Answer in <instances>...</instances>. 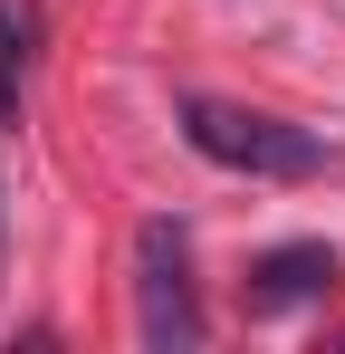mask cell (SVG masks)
Segmentation results:
<instances>
[{
    "instance_id": "2",
    "label": "cell",
    "mask_w": 345,
    "mask_h": 354,
    "mask_svg": "<svg viewBox=\"0 0 345 354\" xmlns=\"http://www.w3.org/2000/svg\"><path fill=\"white\" fill-rule=\"evenodd\" d=\"M134 335L154 354L202 345V288H192V230L182 221H144L134 230Z\"/></svg>"
},
{
    "instance_id": "6",
    "label": "cell",
    "mask_w": 345,
    "mask_h": 354,
    "mask_svg": "<svg viewBox=\"0 0 345 354\" xmlns=\"http://www.w3.org/2000/svg\"><path fill=\"white\" fill-rule=\"evenodd\" d=\"M336 345H345V335H336Z\"/></svg>"
},
{
    "instance_id": "1",
    "label": "cell",
    "mask_w": 345,
    "mask_h": 354,
    "mask_svg": "<svg viewBox=\"0 0 345 354\" xmlns=\"http://www.w3.org/2000/svg\"><path fill=\"white\" fill-rule=\"evenodd\" d=\"M172 115H182V144H192L202 163H221V173H249V182L326 173V134H307V124H288V115L230 106V96H182Z\"/></svg>"
},
{
    "instance_id": "5",
    "label": "cell",
    "mask_w": 345,
    "mask_h": 354,
    "mask_svg": "<svg viewBox=\"0 0 345 354\" xmlns=\"http://www.w3.org/2000/svg\"><path fill=\"white\" fill-rule=\"evenodd\" d=\"M0 268H10V192H0Z\"/></svg>"
},
{
    "instance_id": "4",
    "label": "cell",
    "mask_w": 345,
    "mask_h": 354,
    "mask_svg": "<svg viewBox=\"0 0 345 354\" xmlns=\"http://www.w3.org/2000/svg\"><path fill=\"white\" fill-rule=\"evenodd\" d=\"M39 39H48L39 0H0V115L19 106V86H29V67H39Z\"/></svg>"
},
{
    "instance_id": "3",
    "label": "cell",
    "mask_w": 345,
    "mask_h": 354,
    "mask_svg": "<svg viewBox=\"0 0 345 354\" xmlns=\"http://www.w3.org/2000/svg\"><path fill=\"white\" fill-rule=\"evenodd\" d=\"M336 278H345V259L326 249V239H278V249L249 259L240 297H249V316H288V306H317Z\"/></svg>"
}]
</instances>
